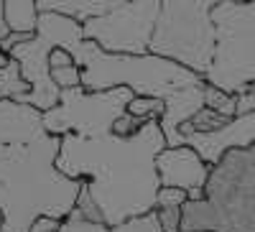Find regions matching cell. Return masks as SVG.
Returning <instances> with one entry per match:
<instances>
[{
    "label": "cell",
    "mask_w": 255,
    "mask_h": 232,
    "mask_svg": "<svg viewBox=\"0 0 255 232\" xmlns=\"http://www.w3.org/2000/svg\"><path fill=\"white\" fill-rule=\"evenodd\" d=\"M145 125V120H140V117H135V115H130V113H125L118 122H115V128H113V133H118V135H133V133H138L140 128Z\"/></svg>",
    "instance_id": "ffe728a7"
},
{
    "label": "cell",
    "mask_w": 255,
    "mask_h": 232,
    "mask_svg": "<svg viewBox=\"0 0 255 232\" xmlns=\"http://www.w3.org/2000/svg\"><path fill=\"white\" fill-rule=\"evenodd\" d=\"M161 0H128L120 8L84 20V38L110 54H151Z\"/></svg>",
    "instance_id": "ba28073f"
},
{
    "label": "cell",
    "mask_w": 255,
    "mask_h": 232,
    "mask_svg": "<svg viewBox=\"0 0 255 232\" xmlns=\"http://www.w3.org/2000/svg\"><path fill=\"white\" fill-rule=\"evenodd\" d=\"M204 108L209 110H217L227 117H238V95H230L215 84L207 82V90H204Z\"/></svg>",
    "instance_id": "9a60e30c"
},
{
    "label": "cell",
    "mask_w": 255,
    "mask_h": 232,
    "mask_svg": "<svg viewBox=\"0 0 255 232\" xmlns=\"http://www.w3.org/2000/svg\"><path fill=\"white\" fill-rule=\"evenodd\" d=\"M166 145L161 120L145 122L133 135L67 133L61 135L56 166L67 176L87 181L105 225H120L156 209L161 192L156 161Z\"/></svg>",
    "instance_id": "6da1fadb"
},
{
    "label": "cell",
    "mask_w": 255,
    "mask_h": 232,
    "mask_svg": "<svg viewBox=\"0 0 255 232\" xmlns=\"http://www.w3.org/2000/svg\"><path fill=\"white\" fill-rule=\"evenodd\" d=\"M46 133L44 110L18 100H0V145L31 143Z\"/></svg>",
    "instance_id": "8fae6325"
},
{
    "label": "cell",
    "mask_w": 255,
    "mask_h": 232,
    "mask_svg": "<svg viewBox=\"0 0 255 232\" xmlns=\"http://www.w3.org/2000/svg\"><path fill=\"white\" fill-rule=\"evenodd\" d=\"M135 97L130 87H113L90 92L84 87L61 90V100L56 108L44 110V125L51 135H105L113 133L115 122L128 113V105Z\"/></svg>",
    "instance_id": "52a82bcc"
},
{
    "label": "cell",
    "mask_w": 255,
    "mask_h": 232,
    "mask_svg": "<svg viewBox=\"0 0 255 232\" xmlns=\"http://www.w3.org/2000/svg\"><path fill=\"white\" fill-rule=\"evenodd\" d=\"M8 61H10V54H8V51H3V49H0V69H3V67L8 64Z\"/></svg>",
    "instance_id": "cb8c5ba5"
},
{
    "label": "cell",
    "mask_w": 255,
    "mask_h": 232,
    "mask_svg": "<svg viewBox=\"0 0 255 232\" xmlns=\"http://www.w3.org/2000/svg\"><path fill=\"white\" fill-rule=\"evenodd\" d=\"M217 51L204 79L215 87L240 95L255 84V0L217 3Z\"/></svg>",
    "instance_id": "8992f818"
},
{
    "label": "cell",
    "mask_w": 255,
    "mask_h": 232,
    "mask_svg": "<svg viewBox=\"0 0 255 232\" xmlns=\"http://www.w3.org/2000/svg\"><path fill=\"white\" fill-rule=\"evenodd\" d=\"M38 18H41V10L36 0H5V20L10 31L36 33Z\"/></svg>",
    "instance_id": "4fadbf2b"
},
{
    "label": "cell",
    "mask_w": 255,
    "mask_h": 232,
    "mask_svg": "<svg viewBox=\"0 0 255 232\" xmlns=\"http://www.w3.org/2000/svg\"><path fill=\"white\" fill-rule=\"evenodd\" d=\"M248 113H255V84L238 95V115H248Z\"/></svg>",
    "instance_id": "44dd1931"
},
{
    "label": "cell",
    "mask_w": 255,
    "mask_h": 232,
    "mask_svg": "<svg viewBox=\"0 0 255 232\" xmlns=\"http://www.w3.org/2000/svg\"><path fill=\"white\" fill-rule=\"evenodd\" d=\"M186 202H189V192H186V189L161 186L158 199H156V209H158V207H184Z\"/></svg>",
    "instance_id": "d6986e66"
},
{
    "label": "cell",
    "mask_w": 255,
    "mask_h": 232,
    "mask_svg": "<svg viewBox=\"0 0 255 232\" xmlns=\"http://www.w3.org/2000/svg\"><path fill=\"white\" fill-rule=\"evenodd\" d=\"M204 192L184 204V232H255V143L227 151Z\"/></svg>",
    "instance_id": "277c9868"
},
{
    "label": "cell",
    "mask_w": 255,
    "mask_h": 232,
    "mask_svg": "<svg viewBox=\"0 0 255 232\" xmlns=\"http://www.w3.org/2000/svg\"><path fill=\"white\" fill-rule=\"evenodd\" d=\"M220 0H161L151 51L207 74L217 51L215 8Z\"/></svg>",
    "instance_id": "5b68a950"
},
{
    "label": "cell",
    "mask_w": 255,
    "mask_h": 232,
    "mask_svg": "<svg viewBox=\"0 0 255 232\" xmlns=\"http://www.w3.org/2000/svg\"><path fill=\"white\" fill-rule=\"evenodd\" d=\"M59 232H163V227H161V220H158L156 209L143 215V217H133L128 222H120V225L90 222V220H84L77 209H72V215L61 222Z\"/></svg>",
    "instance_id": "7c38bea8"
},
{
    "label": "cell",
    "mask_w": 255,
    "mask_h": 232,
    "mask_svg": "<svg viewBox=\"0 0 255 232\" xmlns=\"http://www.w3.org/2000/svg\"><path fill=\"white\" fill-rule=\"evenodd\" d=\"M255 143V113L232 117L220 130H194L189 122L179 128V145H191L209 166H217L227 151Z\"/></svg>",
    "instance_id": "9c48e42d"
},
{
    "label": "cell",
    "mask_w": 255,
    "mask_h": 232,
    "mask_svg": "<svg viewBox=\"0 0 255 232\" xmlns=\"http://www.w3.org/2000/svg\"><path fill=\"white\" fill-rule=\"evenodd\" d=\"M51 79L56 82L59 90H72V87H82V67L77 64H67V67H54L51 69Z\"/></svg>",
    "instance_id": "ac0fdd59"
},
{
    "label": "cell",
    "mask_w": 255,
    "mask_h": 232,
    "mask_svg": "<svg viewBox=\"0 0 255 232\" xmlns=\"http://www.w3.org/2000/svg\"><path fill=\"white\" fill-rule=\"evenodd\" d=\"M31 92V84L23 79L20 61L10 56V61L0 69V100H18Z\"/></svg>",
    "instance_id": "5bb4252c"
},
{
    "label": "cell",
    "mask_w": 255,
    "mask_h": 232,
    "mask_svg": "<svg viewBox=\"0 0 255 232\" xmlns=\"http://www.w3.org/2000/svg\"><path fill=\"white\" fill-rule=\"evenodd\" d=\"M61 222L64 220H56V217H38L33 225H31V232H59L61 230Z\"/></svg>",
    "instance_id": "7402d4cb"
},
{
    "label": "cell",
    "mask_w": 255,
    "mask_h": 232,
    "mask_svg": "<svg viewBox=\"0 0 255 232\" xmlns=\"http://www.w3.org/2000/svg\"><path fill=\"white\" fill-rule=\"evenodd\" d=\"M230 120H232V117H227V115H222V113H217V110L202 108L194 117L189 120V125H191L194 130H220V128H225Z\"/></svg>",
    "instance_id": "e0dca14e"
},
{
    "label": "cell",
    "mask_w": 255,
    "mask_h": 232,
    "mask_svg": "<svg viewBox=\"0 0 255 232\" xmlns=\"http://www.w3.org/2000/svg\"><path fill=\"white\" fill-rule=\"evenodd\" d=\"M220 3H248V0H220Z\"/></svg>",
    "instance_id": "d4e9b609"
},
{
    "label": "cell",
    "mask_w": 255,
    "mask_h": 232,
    "mask_svg": "<svg viewBox=\"0 0 255 232\" xmlns=\"http://www.w3.org/2000/svg\"><path fill=\"white\" fill-rule=\"evenodd\" d=\"M163 110H166V102L158 100V97H143V95H135L128 105V113L151 122V120H161L163 117Z\"/></svg>",
    "instance_id": "2e32d148"
},
{
    "label": "cell",
    "mask_w": 255,
    "mask_h": 232,
    "mask_svg": "<svg viewBox=\"0 0 255 232\" xmlns=\"http://www.w3.org/2000/svg\"><path fill=\"white\" fill-rule=\"evenodd\" d=\"M61 135L46 133L31 143L0 145V232H31L38 217L67 220L82 194L84 179L59 171Z\"/></svg>",
    "instance_id": "3957f363"
},
{
    "label": "cell",
    "mask_w": 255,
    "mask_h": 232,
    "mask_svg": "<svg viewBox=\"0 0 255 232\" xmlns=\"http://www.w3.org/2000/svg\"><path fill=\"white\" fill-rule=\"evenodd\" d=\"M3 222H5V215H3V209H0V230H3Z\"/></svg>",
    "instance_id": "484cf974"
},
{
    "label": "cell",
    "mask_w": 255,
    "mask_h": 232,
    "mask_svg": "<svg viewBox=\"0 0 255 232\" xmlns=\"http://www.w3.org/2000/svg\"><path fill=\"white\" fill-rule=\"evenodd\" d=\"M82 67V87L90 92L130 87L135 95L166 102L161 128L168 145H179V128L204 108V74L158 54H110L97 41L82 38L72 49Z\"/></svg>",
    "instance_id": "7a4b0ae2"
},
{
    "label": "cell",
    "mask_w": 255,
    "mask_h": 232,
    "mask_svg": "<svg viewBox=\"0 0 255 232\" xmlns=\"http://www.w3.org/2000/svg\"><path fill=\"white\" fill-rule=\"evenodd\" d=\"M8 33H10V28H8V20H5V0H0V41Z\"/></svg>",
    "instance_id": "603a6c76"
},
{
    "label": "cell",
    "mask_w": 255,
    "mask_h": 232,
    "mask_svg": "<svg viewBox=\"0 0 255 232\" xmlns=\"http://www.w3.org/2000/svg\"><path fill=\"white\" fill-rule=\"evenodd\" d=\"M158 176L161 186H176V189H207L212 166L191 148V145H166L158 153Z\"/></svg>",
    "instance_id": "30bf717a"
}]
</instances>
